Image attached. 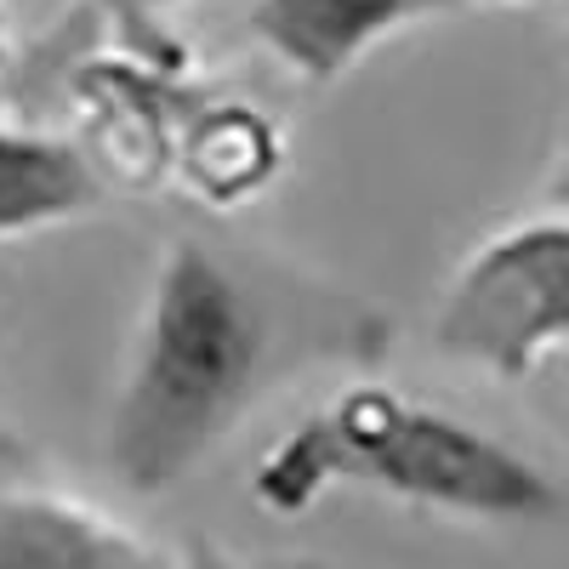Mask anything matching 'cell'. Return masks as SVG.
I'll list each match as a JSON object with an SVG mask.
<instances>
[{
    "instance_id": "30bf717a",
    "label": "cell",
    "mask_w": 569,
    "mask_h": 569,
    "mask_svg": "<svg viewBox=\"0 0 569 569\" xmlns=\"http://www.w3.org/2000/svg\"><path fill=\"white\" fill-rule=\"evenodd\" d=\"M86 7H98V12H103V23L114 29V40L126 46L131 58L154 63V69H171V74L188 69V46L160 23V12L142 7V0H86Z\"/></svg>"
},
{
    "instance_id": "5bb4252c",
    "label": "cell",
    "mask_w": 569,
    "mask_h": 569,
    "mask_svg": "<svg viewBox=\"0 0 569 569\" xmlns=\"http://www.w3.org/2000/svg\"><path fill=\"white\" fill-rule=\"evenodd\" d=\"M149 12H160V7H188V0H142Z\"/></svg>"
},
{
    "instance_id": "6da1fadb",
    "label": "cell",
    "mask_w": 569,
    "mask_h": 569,
    "mask_svg": "<svg viewBox=\"0 0 569 569\" xmlns=\"http://www.w3.org/2000/svg\"><path fill=\"white\" fill-rule=\"evenodd\" d=\"M268 365V313L211 246H166L109 405V467L137 496H166L251 410Z\"/></svg>"
},
{
    "instance_id": "52a82bcc",
    "label": "cell",
    "mask_w": 569,
    "mask_h": 569,
    "mask_svg": "<svg viewBox=\"0 0 569 569\" xmlns=\"http://www.w3.org/2000/svg\"><path fill=\"white\" fill-rule=\"evenodd\" d=\"M284 126L240 98H194L171 137V177L211 211L262 200L284 171Z\"/></svg>"
},
{
    "instance_id": "4fadbf2b",
    "label": "cell",
    "mask_w": 569,
    "mask_h": 569,
    "mask_svg": "<svg viewBox=\"0 0 569 569\" xmlns=\"http://www.w3.org/2000/svg\"><path fill=\"white\" fill-rule=\"evenodd\" d=\"M0 58H7V0H0Z\"/></svg>"
},
{
    "instance_id": "9c48e42d",
    "label": "cell",
    "mask_w": 569,
    "mask_h": 569,
    "mask_svg": "<svg viewBox=\"0 0 569 569\" xmlns=\"http://www.w3.org/2000/svg\"><path fill=\"white\" fill-rule=\"evenodd\" d=\"M330 485H342V461H337V445H330L325 416H308L302 427H291V433H284L279 445H268L251 467L257 507L279 512V518L308 512Z\"/></svg>"
},
{
    "instance_id": "3957f363",
    "label": "cell",
    "mask_w": 569,
    "mask_h": 569,
    "mask_svg": "<svg viewBox=\"0 0 569 569\" xmlns=\"http://www.w3.org/2000/svg\"><path fill=\"white\" fill-rule=\"evenodd\" d=\"M433 348L496 382L530 376L569 348V217H525L490 240L445 284Z\"/></svg>"
},
{
    "instance_id": "7a4b0ae2",
    "label": "cell",
    "mask_w": 569,
    "mask_h": 569,
    "mask_svg": "<svg viewBox=\"0 0 569 569\" xmlns=\"http://www.w3.org/2000/svg\"><path fill=\"white\" fill-rule=\"evenodd\" d=\"M342 479H365L410 507L472 525H536L558 512V485L485 427L410 405L388 388H348L325 410Z\"/></svg>"
},
{
    "instance_id": "9a60e30c",
    "label": "cell",
    "mask_w": 569,
    "mask_h": 569,
    "mask_svg": "<svg viewBox=\"0 0 569 569\" xmlns=\"http://www.w3.org/2000/svg\"><path fill=\"white\" fill-rule=\"evenodd\" d=\"M563 12H569V0H563Z\"/></svg>"
},
{
    "instance_id": "8fae6325",
    "label": "cell",
    "mask_w": 569,
    "mask_h": 569,
    "mask_svg": "<svg viewBox=\"0 0 569 569\" xmlns=\"http://www.w3.org/2000/svg\"><path fill=\"white\" fill-rule=\"evenodd\" d=\"M552 200L569 206V154H563V166H558V177H552Z\"/></svg>"
},
{
    "instance_id": "277c9868",
    "label": "cell",
    "mask_w": 569,
    "mask_h": 569,
    "mask_svg": "<svg viewBox=\"0 0 569 569\" xmlns=\"http://www.w3.org/2000/svg\"><path fill=\"white\" fill-rule=\"evenodd\" d=\"M177 86H182V74L131 58L126 46H120L114 63H80L74 103L86 109V126H91V137L80 149L98 166L103 182L120 177L126 188H154L171 171V137H177V120H182L177 114Z\"/></svg>"
},
{
    "instance_id": "8992f818",
    "label": "cell",
    "mask_w": 569,
    "mask_h": 569,
    "mask_svg": "<svg viewBox=\"0 0 569 569\" xmlns=\"http://www.w3.org/2000/svg\"><path fill=\"white\" fill-rule=\"evenodd\" d=\"M456 7L461 0H251V34L302 86H330L370 46L410 29L416 18Z\"/></svg>"
},
{
    "instance_id": "ba28073f",
    "label": "cell",
    "mask_w": 569,
    "mask_h": 569,
    "mask_svg": "<svg viewBox=\"0 0 569 569\" xmlns=\"http://www.w3.org/2000/svg\"><path fill=\"white\" fill-rule=\"evenodd\" d=\"M103 194L109 182L86 160L80 142L29 126H0V240L63 228L98 211Z\"/></svg>"
},
{
    "instance_id": "7c38bea8",
    "label": "cell",
    "mask_w": 569,
    "mask_h": 569,
    "mask_svg": "<svg viewBox=\"0 0 569 569\" xmlns=\"http://www.w3.org/2000/svg\"><path fill=\"white\" fill-rule=\"evenodd\" d=\"M461 7H541V0H461Z\"/></svg>"
},
{
    "instance_id": "5b68a950",
    "label": "cell",
    "mask_w": 569,
    "mask_h": 569,
    "mask_svg": "<svg viewBox=\"0 0 569 569\" xmlns=\"http://www.w3.org/2000/svg\"><path fill=\"white\" fill-rule=\"evenodd\" d=\"M182 547L63 490H0V569H171Z\"/></svg>"
}]
</instances>
